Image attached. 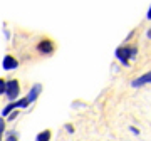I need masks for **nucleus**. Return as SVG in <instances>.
I'll use <instances>...</instances> for the list:
<instances>
[{"mask_svg":"<svg viewBox=\"0 0 151 141\" xmlns=\"http://www.w3.org/2000/svg\"><path fill=\"white\" fill-rule=\"evenodd\" d=\"M133 35H134V30H131V32H129V34H128V37L124 39V40H129V39H131V37H133Z\"/></svg>","mask_w":151,"mask_h":141,"instance_id":"nucleus-15","label":"nucleus"},{"mask_svg":"<svg viewBox=\"0 0 151 141\" xmlns=\"http://www.w3.org/2000/svg\"><path fill=\"white\" fill-rule=\"evenodd\" d=\"M5 141H19V135L15 131H9L5 135Z\"/></svg>","mask_w":151,"mask_h":141,"instance_id":"nucleus-10","label":"nucleus"},{"mask_svg":"<svg viewBox=\"0 0 151 141\" xmlns=\"http://www.w3.org/2000/svg\"><path fill=\"white\" fill-rule=\"evenodd\" d=\"M2 94H5V79L4 77H0V96Z\"/></svg>","mask_w":151,"mask_h":141,"instance_id":"nucleus-12","label":"nucleus"},{"mask_svg":"<svg viewBox=\"0 0 151 141\" xmlns=\"http://www.w3.org/2000/svg\"><path fill=\"white\" fill-rule=\"evenodd\" d=\"M19 94H20V84L17 79H9L5 81V96L9 101H17L19 98Z\"/></svg>","mask_w":151,"mask_h":141,"instance_id":"nucleus-2","label":"nucleus"},{"mask_svg":"<svg viewBox=\"0 0 151 141\" xmlns=\"http://www.w3.org/2000/svg\"><path fill=\"white\" fill-rule=\"evenodd\" d=\"M37 50H39V54L50 55L54 52V42H52L50 39H42V40L37 44Z\"/></svg>","mask_w":151,"mask_h":141,"instance_id":"nucleus-3","label":"nucleus"},{"mask_svg":"<svg viewBox=\"0 0 151 141\" xmlns=\"http://www.w3.org/2000/svg\"><path fill=\"white\" fill-rule=\"evenodd\" d=\"M50 140V131L45 129V131H40L37 135V138H35V141H49Z\"/></svg>","mask_w":151,"mask_h":141,"instance_id":"nucleus-8","label":"nucleus"},{"mask_svg":"<svg viewBox=\"0 0 151 141\" xmlns=\"http://www.w3.org/2000/svg\"><path fill=\"white\" fill-rule=\"evenodd\" d=\"M146 84H151V70L146 72V74H143V76H139V77H136L134 81L131 82L133 87H141V86H146Z\"/></svg>","mask_w":151,"mask_h":141,"instance_id":"nucleus-5","label":"nucleus"},{"mask_svg":"<svg viewBox=\"0 0 151 141\" xmlns=\"http://www.w3.org/2000/svg\"><path fill=\"white\" fill-rule=\"evenodd\" d=\"M146 19H150L151 20V7H150V10H148V14H146Z\"/></svg>","mask_w":151,"mask_h":141,"instance_id":"nucleus-18","label":"nucleus"},{"mask_svg":"<svg viewBox=\"0 0 151 141\" xmlns=\"http://www.w3.org/2000/svg\"><path fill=\"white\" fill-rule=\"evenodd\" d=\"M40 91H42V86L40 84H34L32 87H30V91H29V94L25 96V99H27L29 103L32 104L35 99L39 98V94H40Z\"/></svg>","mask_w":151,"mask_h":141,"instance_id":"nucleus-6","label":"nucleus"},{"mask_svg":"<svg viewBox=\"0 0 151 141\" xmlns=\"http://www.w3.org/2000/svg\"><path fill=\"white\" fill-rule=\"evenodd\" d=\"M4 133H5V121H4V118H0V141L4 138Z\"/></svg>","mask_w":151,"mask_h":141,"instance_id":"nucleus-11","label":"nucleus"},{"mask_svg":"<svg viewBox=\"0 0 151 141\" xmlns=\"http://www.w3.org/2000/svg\"><path fill=\"white\" fill-rule=\"evenodd\" d=\"M15 101H12V103H9L5 106V108L2 109V118H7V116H9V114L12 113V111H15Z\"/></svg>","mask_w":151,"mask_h":141,"instance_id":"nucleus-7","label":"nucleus"},{"mask_svg":"<svg viewBox=\"0 0 151 141\" xmlns=\"http://www.w3.org/2000/svg\"><path fill=\"white\" fill-rule=\"evenodd\" d=\"M15 118H19V109H15V111H12V113L9 114V119L10 121H14Z\"/></svg>","mask_w":151,"mask_h":141,"instance_id":"nucleus-13","label":"nucleus"},{"mask_svg":"<svg viewBox=\"0 0 151 141\" xmlns=\"http://www.w3.org/2000/svg\"><path fill=\"white\" fill-rule=\"evenodd\" d=\"M4 34H5L7 39H10V34H9V30H7V29H4Z\"/></svg>","mask_w":151,"mask_h":141,"instance_id":"nucleus-17","label":"nucleus"},{"mask_svg":"<svg viewBox=\"0 0 151 141\" xmlns=\"http://www.w3.org/2000/svg\"><path fill=\"white\" fill-rule=\"evenodd\" d=\"M138 55V47L136 45H119L116 49V59L123 65H129L131 60L136 59Z\"/></svg>","mask_w":151,"mask_h":141,"instance_id":"nucleus-1","label":"nucleus"},{"mask_svg":"<svg viewBox=\"0 0 151 141\" xmlns=\"http://www.w3.org/2000/svg\"><path fill=\"white\" fill-rule=\"evenodd\" d=\"M146 35H148V39H151V29L148 30V34H146Z\"/></svg>","mask_w":151,"mask_h":141,"instance_id":"nucleus-19","label":"nucleus"},{"mask_svg":"<svg viewBox=\"0 0 151 141\" xmlns=\"http://www.w3.org/2000/svg\"><path fill=\"white\" fill-rule=\"evenodd\" d=\"M29 104H30V103H29L27 99L22 98V99H17V101H15V108L17 109H25V108H29Z\"/></svg>","mask_w":151,"mask_h":141,"instance_id":"nucleus-9","label":"nucleus"},{"mask_svg":"<svg viewBox=\"0 0 151 141\" xmlns=\"http://www.w3.org/2000/svg\"><path fill=\"white\" fill-rule=\"evenodd\" d=\"M129 131L133 133V135H136V136L139 135V129H138V128H134V126H131V128H129Z\"/></svg>","mask_w":151,"mask_h":141,"instance_id":"nucleus-14","label":"nucleus"},{"mask_svg":"<svg viewBox=\"0 0 151 141\" xmlns=\"http://www.w3.org/2000/svg\"><path fill=\"white\" fill-rule=\"evenodd\" d=\"M2 67H4V70H14L19 67V60L14 57V55L7 54L4 59H2Z\"/></svg>","mask_w":151,"mask_h":141,"instance_id":"nucleus-4","label":"nucleus"},{"mask_svg":"<svg viewBox=\"0 0 151 141\" xmlns=\"http://www.w3.org/2000/svg\"><path fill=\"white\" fill-rule=\"evenodd\" d=\"M65 129L69 131V133H72V131H74V128H72L70 124H65Z\"/></svg>","mask_w":151,"mask_h":141,"instance_id":"nucleus-16","label":"nucleus"}]
</instances>
